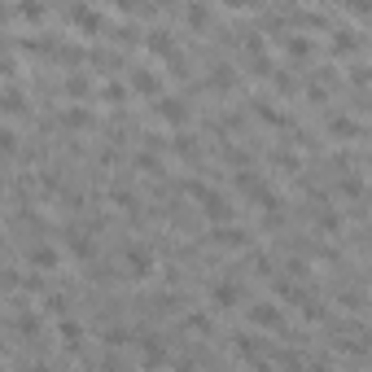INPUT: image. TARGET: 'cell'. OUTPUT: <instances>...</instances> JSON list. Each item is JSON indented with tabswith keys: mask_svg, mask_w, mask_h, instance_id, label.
I'll use <instances>...</instances> for the list:
<instances>
[{
	"mask_svg": "<svg viewBox=\"0 0 372 372\" xmlns=\"http://www.w3.org/2000/svg\"><path fill=\"white\" fill-rule=\"evenodd\" d=\"M250 325H254V329H267V333H281V329H285L281 303H254V307H250Z\"/></svg>",
	"mask_w": 372,
	"mask_h": 372,
	"instance_id": "6da1fadb",
	"label": "cell"
},
{
	"mask_svg": "<svg viewBox=\"0 0 372 372\" xmlns=\"http://www.w3.org/2000/svg\"><path fill=\"white\" fill-rule=\"evenodd\" d=\"M123 263H128V271L136 281L154 276V254H149V245H128V250H123Z\"/></svg>",
	"mask_w": 372,
	"mask_h": 372,
	"instance_id": "7a4b0ae2",
	"label": "cell"
},
{
	"mask_svg": "<svg viewBox=\"0 0 372 372\" xmlns=\"http://www.w3.org/2000/svg\"><path fill=\"white\" fill-rule=\"evenodd\" d=\"M210 303H215V307H223V311H232V307H241V303H245V289H241L237 281H215Z\"/></svg>",
	"mask_w": 372,
	"mask_h": 372,
	"instance_id": "3957f363",
	"label": "cell"
},
{
	"mask_svg": "<svg viewBox=\"0 0 372 372\" xmlns=\"http://www.w3.org/2000/svg\"><path fill=\"white\" fill-rule=\"evenodd\" d=\"M140 342V363L149 368V372H158V368H167V346L154 337V333H145V337H136Z\"/></svg>",
	"mask_w": 372,
	"mask_h": 372,
	"instance_id": "277c9868",
	"label": "cell"
},
{
	"mask_svg": "<svg viewBox=\"0 0 372 372\" xmlns=\"http://www.w3.org/2000/svg\"><path fill=\"white\" fill-rule=\"evenodd\" d=\"M202 215H206V219L215 223V228H223V223L232 219V206H228V197H223V193H215V188H210V193L202 197Z\"/></svg>",
	"mask_w": 372,
	"mask_h": 372,
	"instance_id": "5b68a950",
	"label": "cell"
},
{
	"mask_svg": "<svg viewBox=\"0 0 372 372\" xmlns=\"http://www.w3.org/2000/svg\"><path fill=\"white\" fill-rule=\"evenodd\" d=\"M70 22H74L84 35H101V31H106V18L96 13V9H88V5H70Z\"/></svg>",
	"mask_w": 372,
	"mask_h": 372,
	"instance_id": "8992f818",
	"label": "cell"
},
{
	"mask_svg": "<svg viewBox=\"0 0 372 372\" xmlns=\"http://www.w3.org/2000/svg\"><path fill=\"white\" fill-rule=\"evenodd\" d=\"M66 245H70V254L79 259V263H92V259H96V241H92V232H84V228L66 232Z\"/></svg>",
	"mask_w": 372,
	"mask_h": 372,
	"instance_id": "52a82bcc",
	"label": "cell"
},
{
	"mask_svg": "<svg viewBox=\"0 0 372 372\" xmlns=\"http://www.w3.org/2000/svg\"><path fill=\"white\" fill-rule=\"evenodd\" d=\"M158 118L171 123V128H184V123H188V106L180 101V96H162V101H158Z\"/></svg>",
	"mask_w": 372,
	"mask_h": 372,
	"instance_id": "ba28073f",
	"label": "cell"
},
{
	"mask_svg": "<svg viewBox=\"0 0 372 372\" xmlns=\"http://www.w3.org/2000/svg\"><path fill=\"white\" fill-rule=\"evenodd\" d=\"M57 337L70 355H79V346H84V325L79 320H57Z\"/></svg>",
	"mask_w": 372,
	"mask_h": 372,
	"instance_id": "9c48e42d",
	"label": "cell"
},
{
	"mask_svg": "<svg viewBox=\"0 0 372 372\" xmlns=\"http://www.w3.org/2000/svg\"><path fill=\"white\" fill-rule=\"evenodd\" d=\"M149 53H158V57H167V62H176L180 57V48H176V40H171V31H149Z\"/></svg>",
	"mask_w": 372,
	"mask_h": 372,
	"instance_id": "30bf717a",
	"label": "cell"
},
{
	"mask_svg": "<svg viewBox=\"0 0 372 372\" xmlns=\"http://www.w3.org/2000/svg\"><path fill=\"white\" fill-rule=\"evenodd\" d=\"M27 263H31V271H53L57 267V250H53V245H31Z\"/></svg>",
	"mask_w": 372,
	"mask_h": 372,
	"instance_id": "8fae6325",
	"label": "cell"
},
{
	"mask_svg": "<svg viewBox=\"0 0 372 372\" xmlns=\"http://www.w3.org/2000/svg\"><path fill=\"white\" fill-rule=\"evenodd\" d=\"M210 241L223 245V250H237V245H245V232L232 228V223H223V228H210Z\"/></svg>",
	"mask_w": 372,
	"mask_h": 372,
	"instance_id": "7c38bea8",
	"label": "cell"
},
{
	"mask_svg": "<svg viewBox=\"0 0 372 372\" xmlns=\"http://www.w3.org/2000/svg\"><path fill=\"white\" fill-rule=\"evenodd\" d=\"M281 44H285V53H289V57H298V62L315 53V44H311L307 35H281Z\"/></svg>",
	"mask_w": 372,
	"mask_h": 372,
	"instance_id": "4fadbf2b",
	"label": "cell"
},
{
	"mask_svg": "<svg viewBox=\"0 0 372 372\" xmlns=\"http://www.w3.org/2000/svg\"><path fill=\"white\" fill-rule=\"evenodd\" d=\"M329 136L351 140V136H359V123H355V118H346V114H333V118H329Z\"/></svg>",
	"mask_w": 372,
	"mask_h": 372,
	"instance_id": "5bb4252c",
	"label": "cell"
},
{
	"mask_svg": "<svg viewBox=\"0 0 372 372\" xmlns=\"http://www.w3.org/2000/svg\"><path fill=\"white\" fill-rule=\"evenodd\" d=\"M62 128H74V132H84V128H92V114H88L84 106H70V110L62 114Z\"/></svg>",
	"mask_w": 372,
	"mask_h": 372,
	"instance_id": "9a60e30c",
	"label": "cell"
},
{
	"mask_svg": "<svg viewBox=\"0 0 372 372\" xmlns=\"http://www.w3.org/2000/svg\"><path fill=\"white\" fill-rule=\"evenodd\" d=\"M184 329H188V333H197V337H210V333H215V320H210L206 311H193V315L184 320Z\"/></svg>",
	"mask_w": 372,
	"mask_h": 372,
	"instance_id": "2e32d148",
	"label": "cell"
},
{
	"mask_svg": "<svg viewBox=\"0 0 372 372\" xmlns=\"http://www.w3.org/2000/svg\"><path fill=\"white\" fill-rule=\"evenodd\" d=\"M132 92H140V96H158V79L149 70H132Z\"/></svg>",
	"mask_w": 372,
	"mask_h": 372,
	"instance_id": "e0dca14e",
	"label": "cell"
},
{
	"mask_svg": "<svg viewBox=\"0 0 372 372\" xmlns=\"http://www.w3.org/2000/svg\"><path fill=\"white\" fill-rule=\"evenodd\" d=\"M13 329H18L22 337H35V333H40V315H35V311H18Z\"/></svg>",
	"mask_w": 372,
	"mask_h": 372,
	"instance_id": "ac0fdd59",
	"label": "cell"
},
{
	"mask_svg": "<svg viewBox=\"0 0 372 372\" xmlns=\"http://www.w3.org/2000/svg\"><path fill=\"white\" fill-rule=\"evenodd\" d=\"M184 22H188L193 31H206V22H210V9H206V5H188V9H184Z\"/></svg>",
	"mask_w": 372,
	"mask_h": 372,
	"instance_id": "d6986e66",
	"label": "cell"
},
{
	"mask_svg": "<svg viewBox=\"0 0 372 372\" xmlns=\"http://www.w3.org/2000/svg\"><path fill=\"white\" fill-rule=\"evenodd\" d=\"M254 114H259V118L267 123V128H289V118H285L281 110H271L267 101H259V106H254Z\"/></svg>",
	"mask_w": 372,
	"mask_h": 372,
	"instance_id": "ffe728a7",
	"label": "cell"
},
{
	"mask_svg": "<svg viewBox=\"0 0 372 372\" xmlns=\"http://www.w3.org/2000/svg\"><path fill=\"white\" fill-rule=\"evenodd\" d=\"M237 84V74H232V66H215V74H210V88L215 92H228Z\"/></svg>",
	"mask_w": 372,
	"mask_h": 372,
	"instance_id": "44dd1931",
	"label": "cell"
},
{
	"mask_svg": "<svg viewBox=\"0 0 372 372\" xmlns=\"http://www.w3.org/2000/svg\"><path fill=\"white\" fill-rule=\"evenodd\" d=\"M346 48H359V35L355 31H333V53H346Z\"/></svg>",
	"mask_w": 372,
	"mask_h": 372,
	"instance_id": "7402d4cb",
	"label": "cell"
},
{
	"mask_svg": "<svg viewBox=\"0 0 372 372\" xmlns=\"http://www.w3.org/2000/svg\"><path fill=\"white\" fill-rule=\"evenodd\" d=\"M320 232L337 237V232H342V215H337V210H320Z\"/></svg>",
	"mask_w": 372,
	"mask_h": 372,
	"instance_id": "603a6c76",
	"label": "cell"
},
{
	"mask_svg": "<svg viewBox=\"0 0 372 372\" xmlns=\"http://www.w3.org/2000/svg\"><path fill=\"white\" fill-rule=\"evenodd\" d=\"M171 149H176V154H180V158H188V162L197 158V145H193V136H184V132H180L176 140H171Z\"/></svg>",
	"mask_w": 372,
	"mask_h": 372,
	"instance_id": "cb8c5ba5",
	"label": "cell"
},
{
	"mask_svg": "<svg viewBox=\"0 0 372 372\" xmlns=\"http://www.w3.org/2000/svg\"><path fill=\"white\" fill-rule=\"evenodd\" d=\"M66 96H74V101H84V96H88V79H84V74H70V79H66Z\"/></svg>",
	"mask_w": 372,
	"mask_h": 372,
	"instance_id": "d4e9b609",
	"label": "cell"
},
{
	"mask_svg": "<svg viewBox=\"0 0 372 372\" xmlns=\"http://www.w3.org/2000/svg\"><path fill=\"white\" fill-rule=\"evenodd\" d=\"M337 193H342V197H359V193H363V180H359V176H342V180H337Z\"/></svg>",
	"mask_w": 372,
	"mask_h": 372,
	"instance_id": "484cf974",
	"label": "cell"
},
{
	"mask_svg": "<svg viewBox=\"0 0 372 372\" xmlns=\"http://www.w3.org/2000/svg\"><path fill=\"white\" fill-rule=\"evenodd\" d=\"M101 337H106V346H128V342H132V333L123 329V325H110V329H106Z\"/></svg>",
	"mask_w": 372,
	"mask_h": 372,
	"instance_id": "4316f807",
	"label": "cell"
},
{
	"mask_svg": "<svg viewBox=\"0 0 372 372\" xmlns=\"http://www.w3.org/2000/svg\"><path fill=\"white\" fill-rule=\"evenodd\" d=\"M101 96H106L110 106H123V101H128V88H123V84H106V88H101Z\"/></svg>",
	"mask_w": 372,
	"mask_h": 372,
	"instance_id": "83f0119b",
	"label": "cell"
},
{
	"mask_svg": "<svg viewBox=\"0 0 372 372\" xmlns=\"http://www.w3.org/2000/svg\"><path fill=\"white\" fill-rule=\"evenodd\" d=\"M44 311L48 315H57V320H66L62 311H66V293H53V298H44Z\"/></svg>",
	"mask_w": 372,
	"mask_h": 372,
	"instance_id": "f1b7e54d",
	"label": "cell"
},
{
	"mask_svg": "<svg viewBox=\"0 0 372 372\" xmlns=\"http://www.w3.org/2000/svg\"><path fill=\"white\" fill-rule=\"evenodd\" d=\"M13 13H18V18H27V22H40L48 9H44V5H13Z\"/></svg>",
	"mask_w": 372,
	"mask_h": 372,
	"instance_id": "f546056e",
	"label": "cell"
},
{
	"mask_svg": "<svg viewBox=\"0 0 372 372\" xmlns=\"http://www.w3.org/2000/svg\"><path fill=\"white\" fill-rule=\"evenodd\" d=\"M342 307H346V311H359V307H363V293H359V289H346V293H342Z\"/></svg>",
	"mask_w": 372,
	"mask_h": 372,
	"instance_id": "4dcf8cb0",
	"label": "cell"
},
{
	"mask_svg": "<svg viewBox=\"0 0 372 372\" xmlns=\"http://www.w3.org/2000/svg\"><path fill=\"white\" fill-rule=\"evenodd\" d=\"M5 114H9V118H13V114H22V96H18L13 88L5 92Z\"/></svg>",
	"mask_w": 372,
	"mask_h": 372,
	"instance_id": "1f68e13d",
	"label": "cell"
},
{
	"mask_svg": "<svg viewBox=\"0 0 372 372\" xmlns=\"http://www.w3.org/2000/svg\"><path fill=\"white\" fill-rule=\"evenodd\" d=\"M351 84L368 88V84H372V70H368V66H355V70H351Z\"/></svg>",
	"mask_w": 372,
	"mask_h": 372,
	"instance_id": "d6a6232c",
	"label": "cell"
},
{
	"mask_svg": "<svg viewBox=\"0 0 372 372\" xmlns=\"http://www.w3.org/2000/svg\"><path fill=\"white\" fill-rule=\"evenodd\" d=\"M0 140H5V154H13V149H18V132H13V128H5V136H0Z\"/></svg>",
	"mask_w": 372,
	"mask_h": 372,
	"instance_id": "836d02e7",
	"label": "cell"
},
{
	"mask_svg": "<svg viewBox=\"0 0 372 372\" xmlns=\"http://www.w3.org/2000/svg\"><path fill=\"white\" fill-rule=\"evenodd\" d=\"M276 88H281V92L289 96V92H293V79H289V74H276Z\"/></svg>",
	"mask_w": 372,
	"mask_h": 372,
	"instance_id": "e575fe53",
	"label": "cell"
},
{
	"mask_svg": "<svg viewBox=\"0 0 372 372\" xmlns=\"http://www.w3.org/2000/svg\"><path fill=\"white\" fill-rule=\"evenodd\" d=\"M307 372H329V363H307Z\"/></svg>",
	"mask_w": 372,
	"mask_h": 372,
	"instance_id": "d590c367",
	"label": "cell"
}]
</instances>
